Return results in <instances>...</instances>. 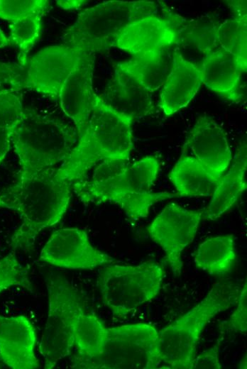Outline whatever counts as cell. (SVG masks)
Wrapping results in <instances>:
<instances>
[{
  "label": "cell",
  "mask_w": 247,
  "mask_h": 369,
  "mask_svg": "<svg viewBox=\"0 0 247 369\" xmlns=\"http://www.w3.org/2000/svg\"><path fill=\"white\" fill-rule=\"evenodd\" d=\"M160 170L155 156H146L131 163L129 160H105L89 176L72 183V191L85 204L112 203L133 220L148 216L157 202L179 197L177 193L153 192Z\"/></svg>",
  "instance_id": "1"
},
{
  "label": "cell",
  "mask_w": 247,
  "mask_h": 369,
  "mask_svg": "<svg viewBox=\"0 0 247 369\" xmlns=\"http://www.w3.org/2000/svg\"><path fill=\"white\" fill-rule=\"evenodd\" d=\"M72 186V182L63 177L57 167H49L28 178L18 179L1 194L21 218L11 239L13 250H30L43 229L61 220L70 203Z\"/></svg>",
  "instance_id": "2"
},
{
  "label": "cell",
  "mask_w": 247,
  "mask_h": 369,
  "mask_svg": "<svg viewBox=\"0 0 247 369\" xmlns=\"http://www.w3.org/2000/svg\"><path fill=\"white\" fill-rule=\"evenodd\" d=\"M133 119L106 104L94 94L93 109L82 135L57 167L60 175L75 182L105 160H129L133 148Z\"/></svg>",
  "instance_id": "3"
},
{
  "label": "cell",
  "mask_w": 247,
  "mask_h": 369,
  "mask_svg": "<svg viewBox=\"0 0 247 369\" xmlns=\"http://www.w3.org/2000/svg\"><path fill=\"white\" fill-rule=\"evenodd\" d=\"M241 290L233 280H221L193 308L158 331L161 363L168 368L191 369L203 330L218 314L236 304Z\"/></svg>",
  "instance_id": "4"
},
{
  "label": "cell",
  "mask_w": 247,
  "mask_h": 369,
  "mask_svg": "<svg viewBox=\"0 0 247 369\" xmlns=\"http://www.w3.org/2000/svg\"><path fill=\"white\" fill-rule=\"evenodd\" d=\"M10 137L19 160V180L62 162L78 141L75 128L31 109H24Z\"/></svg>",
  "instance_id": "5"
},
{
  "label": "cell",
  "mask_w": 247,
  "mask_h": 369,
  "mask_svg": "<svg viewBox=\"0 0 247 369\" xmlns=\"http://www.w3.org/2000/svg\"><path fill=\"white\" fill-rule=\"evenodd\" d=\"M158 4L152 1H109L85 9L62 36L64 45L82 53L95 54L116 46L123 30L131 23L157 15Z\"/></svg>",
  "instance_id": "6"
},
{
  "label": "cell",
  "mask_w": 247,
  "mask_h": 369,
  "mask_svg": "<svg viewBox=\"0 0 247 369\" xmlns=\"http://www.w3.org/2000/svg\"><path fill=\"white\" fill-rule=\"evenodd\" d=\"M158 331L146 323L107 328L101 351L88 359L72 360L81 369H153L161 363Z\"/></svg>",
  "instance_id": "7"
},
{
  "label": "cell",
  "mask_w": 247,
  "mask_h": 369,
  "mask_svg": "<svg viewBox=\"0 0 247 369\" xmlns=\"http://www.w3.org/2000/svg\"><path fill=\"white\" fill-rule=\"evenodd\" d=\"M165 272L155 261L136 265H106L98 286L104 305L117 317L127 316L159 293Z\"/></svg>",
  "instance_id": "8"
},
{
  "label": "cell",
  "mask_w": 247,
  "mask_h": 369,
  "mask_svg": "<svg viewBox=\"0 0 247 369\" xmlns=\"http://www.w3.org/2000/svg\"><path fill=\"white\" fill-rule=\"evenodd\" d=\"M46 287L48 313L39 350L44 368L52 369L74 347V319L82 301L76 289L60 275H48Z\"/></svg>",
  "instance_id": "9"
},
{
  "label": "cell",
  "mask_w": 247,
  "mask_h": 369,
  "mask_svg": "<svg viewBox=\"0 0 247 369\" xmlns=\"http://www.w3.org/2000/svg\"><path fill=\"white\" fill-rule=\"evenodd\" d=\"M203 214L202 211L187 209L171 203L148 227L150 238L165 252L175 277L181 274L182 252L194 239Z\"/></svg>",
  "instance_id": "10"
},
{
  "label": "cell",
  "mask_w": 247,
  "mask_h": 369,
  "mask_svg": "<svg viewBox=\"0 0 247 369\" xmlns=\"http://www.w3.org/2000/svg\"><path fill=\"white\" fill-rule=\"evenodd\" d=\"M40 259L53 265L92 270L114 263L115 258L94 247L85 231L63 228L53 232L43 247Z\"/></svg>",
  "instance_id": "11"
},
{
  "label": "cell",
  "mask_w": 247,
  "mask_h": 369,
  "mask_svg": "<svg viewBox=\"0 0 247 369\" xmlns=\"http://www.w3.org/2000/svg\"><path fill=\"white\" fill-rule=\"evenodd\" d=\"M82 55L65 45L42 49L28 60L25 88L58 99L64 82Z\"/></svg>",
  "instance_id": "12"
},
{
  "label": "cell",
  "mask_w": 247,
  "mask_h": 369,
  "mask_svg": "<svg viewBox=\"0 0 247 369\" xmlns=\"http://www.w3.org/2000/svg\"><path fill=\"white\" fill-rule=\"evenodd\" d=\"M184 21L170 9L164 16L150 15L143 17L123 30L115 47L132 56L170 48L177 45V31Z\"/></svg>",
  "instance_id": "13"
},
{
  "label": "cell",
  "mask_w": 247,
  "mask_h": 369,
  "mask_svg": "<svg viewBox=\"0 0 247 369\" xmlns=\"http://www.w3.org/2000/svg\"><path fill=\"white\" fill-rule=\"evenodd\" d=\"M185 146L216 180H220L232 160L229 144L222 128L210 116H198Z\"/></svg>",
  "instance_id": "14"
},
{
  "label": "cell",
  "mask_w": 247,
  "mask_h": 369,
  "mask_svg": "<svg viewBox=\"0 0 247 369\" xmlns=\"http://www.w3.org/2000/svg\"><path fill=\"white\" fill-rule=\"evenodd\" d=\"M94 68V54L83 53L64 82L58 98L62 111L74 122L78 138L84 133L93 109Z\"/></svg>",
  "instance_id": "15"
},
{
  "label": "cell",
  "mask_w": 247,
  "mask_h": 369,
  "mask_svg": "<svg viewBox=\"0 0 247 369\" xmlns=\"http://www.w3.org/2000/svg\"><path fill=\"white\" fill-rule=\"evenodd\" d=\"M36 341L35 327L28 317L0 314V360L9 368H38Z\"/></svg>",
  "instance_id": "16"
},
{
  "label": "cell",
  "mask_w": 247,
  "mask_h": 369,
  "mask_svg": "<svg viewBox=\"0 0 247 369\" xmlns=\"http://www.w3.org/2000/svg\"><path fill=\"white\" fill-rule=\"evenodd\" d=\"M202 84L199 65L186 59L175 49L172 67L160 95L159 106L166 116H172L185 107Z\"/></svg>",
  "instance_id": "17"
},
{
  "label": "cell",
  "mask_w": 247,
  "mask_h": 369,
  "mask_svg": "<svg viewBox=\"0 0 247 369\" xmlns=\"http://www.w3.org/2000/svg\"><path fill=\"white\" fill-rule=\"evenodd\" d=\"M99 97L106 104L133 121L154 111L151 93L115 65L113 76Z\"/></svg>",
  "instance_id": "18"
},
{
  "label": "cell",
  "mask_w": 247,
  "mask_h": 369,
  "mask_svg": "<svg viewBox=\"0 0 247 369\" xmlns=\"http://www.w3.org/2000/svg\"><path fill=\"white\" fill-rule=\"evenodd\" d=\"M202 83L224 98L239 102V83L243 72L234 56L219 48L205 55L199 65Z\"/></svg>",
  "instance_id": "19"
},
{
  "label": "cell",
  "mask_w": 247,
  "mask_h": 369,
  "mask_svg": "<svg viewBox=\"0 0 247 369\" xmlns=\"http://www.w3.org/2000/svg\"><path fill=\"white\" fill-rule=\"evenodd\" d=\"M246 141H242L234 157L233 163L222 176L204 211L207 220L214 221L233 207L246 189Z\"/></svg>",
  "instance_id": "20"
},
{
  "label": "cell",
  "mask_w": 247,
  "mask_h": 369,
  "mask_svg": "<svg viewBox=\"0 0 247 369\" xmlns=\"http://www.w3.org/2000/svg\"><path fill=\"white\" fill-rule=\"evenodd\" d=\"M170 48L132 56L117 62L115 66L152 93L163 85L170 72L174 52Z\"/></svg>",
  "instance_id": "21"
},
{
  "label": "cell",
  "mask_w": 247,
  "mask_h": 369,
  "mask_svg": "<svg viewBox=\"0 0 247 369\" xmlns=\"http://www.w3.org/2000/svg\"><path fill=\"white\" fill-rule=\"evenodd\" d=\"M168 178L179 197L212 195L219 182L194 157L187 155H181Z\"/></svg>",
  "instance_id": "22"
},
{
  "label": "cell",
  "mask_w": 247,
  "mask_h": 369,
  "mask_svg": "<svg viewBox=\"0 0 247 369\" xmlns=\"http://www.w3.org/2000/svg\"><path fill=\"white\" fill-rule=\"evenodd\" d=\"M234 236H212L197 248L194 258L196 266L207 273L221 276L229 274L236 260Z\"/></svg>",
  "instance_id": "23"
},
{
  "label": "cell",
  "mask_w": 247,
  "mask_h": 369,
  "mask_svg": "<svg viewBox=\"0 0 247 369\" xmlns=\"http://www.w3.org/2000/svg\"><path fill=\"white\" fill-rule=\"evenodd\" d=\"M106 332L107 327L97 316L88 312L82 302L74 319L73 341L77 353L72 360L88 359L99 355Z\"/></svg>",
  "instance_id": "24"
},
{
  "label": "cell",
  "mask_w": 247,
  "mask_h": 369,
  "mask_svg": "<svg viewBox=\"0 0 247 369\" xmlns=\"http://www.w3.org/2000/svg\"><path fill=\"white\" fill-rule=\"evenodd\" d=\"M220 23L212 14L185 20L177 31V45L193 49L203 58L205 55L219 48L216 32Z\"/></svg>",
  "instance_id": "25"
},
{
  "label": "cell",
  "mask_w": 247,
  "mask_h": 369,
  "mask_svg": "<svg viewBox=\"0 0 247 369\" xmlns=\"http://www.w3.org/2000/svg\"><path fill=\"white\" fill-rule=\"evenodd\" d=\"M216 39L220 48L236 57L243 72L247 70V18H229L220 23Z\"/></svg>",
  "instance_id": "26"
},
{
  "label": "cell",
  "mask_w": 247,
  "mask_h": 369,
  "mask_svg": "<svg viewBox=\"0 0 247 369\" xmlns=\"http://www.w3.org/2000/svg\"><path fill=\"white\" fill-rule=\"evenodd\" d=\"M34 13L10 23V42L19 50L18 62L23 68L28 63V54L39 39L42 31V16Z\"/></svg>",
  "instance_id": "27"
},
{
  "label": "cell",
  "mask_w": 247,
  "mask_h": 369,
  "mask_svg": "<svg viewBox=\"0 0 247 369\" xmlns=\"http://www.w3.org/2000/svg\"><path fill=\"white\" fill-rule=\"evenodd\" d=\"M12 286L32 291L28 270L18 260L15 250L0 259V294Z\"/></svg>",
  "instance_id": "28"
},
{
  "label": "cell",
  "mask_w": 247,
  "mask_h": 369,
  "mask_svg": "<svg viewBox=\"0 0 247 369\" xmlns=\"http://www.w3.org/2000/svg\"><path fill=\"white\" fill-rule=\"evenodd\" d=\"M49 5L46 0H0V18L11 23L34 13L44 14Z\"/></svg>",
  "instance_id": "29"
},
{
  "label": "cell",
  "mask_w": 247,
  "mask_h": 369,
  "mask_svg": "<svg viewBox=\"0 0 247 369\" xmlns=\"http://www.w3.org/2000/svg\"><path fill=\"white\" fill-rule=\"evenodd\" d=\"M24 109L15 92H0V131L13 129L21 120Z\"/></svg>",
  "instance_id": "30"
},
{
  "label": "cell",
  "mask_w": 247,
  "mask_h": 369,
  "mask_svg": "<svg viewBox=\"0 0 247 369\" xmlns=\"http://www.w3.org/2000/svg\"><path fill=\"white\" fill-rule=\"evenodd\" d=\"M25 89V74L19 65L0 62V92Z\"/></svg>",
  "instance_id": "31"
},
{
  "label": "cell",
  "mask_w": 247,
  "mask_h": 369,
  "mask_svg": "<svg viewBox=\"0 0 247 369\" xmlns=\"http://www.w3.org/2000/svg\"><path fill=\"white\" fill-rule=\"evenodd\" d=\"M237 307L226 321H224L221 328L224 331H231L246 334L247 331V287L246 282L241 290Z\"/></svg>",
  "instance_id": "32"
},
{
  "label": "cell",
  "mask_w": 247,
  "mask_h": 369,
  "mask_svg": "<svg viewBox=\"0 0 247 369\" xmlns=\"http://www.w3.org/2000/svg\"><path fill=\"white\" fill-rule=\"evenodd\" d=\"M219 346L220 342L218 341L212 347L196 356L191 369H221L222 365L219 357Z\"/></svg>",
  "instance_id": "33"
},
{
  "label": "cell",
  "mask_w": 247,
  "mask_h": 369,
  "mask_svg": "<svg viewBox=\"0 0 247 369\" xmlns=\"http://www.w3.org/2000/svg\"><path fill=\"white\" fill-rule=\"evenodd\" d=\"M227 5L235 14L234 18L238 19L247 18L246 1H227Z\"/></svg>",
  "instance_id": "34"
},
{
  "label": "cell",
  "mask_w": 247,
  "mask_h": 369,
  "mask_svg": "<svg viewBox=\"0 0 247 369\" xmlns=\"http://www.w3.org/2000/svg\"><path fill=\"white\" fill-rule=\"evenodd\" d=\"M11 130L0 131V163L4 159L11 148Z\"/></svg>",
  "instance_id": "35"
},
{
  "label": "cell",
  "mask_w": 247,
  "mask_h": 369,
  "mask_svg": "<svg viewBox=\"0 0 247 369\" xmlns=\"http://www.w3.org/2000/svg\"><path fill=\"white\" fill-rule=\"evenodd\" d=\"M60 7L65 10L78 9L89 1L84 0H58L56 1Z\"/></svg>",
  "instance_id": "36"
},
{
  "label": "cell",
  "mask_w": 247,
  "mask_h": 369,
  "mask_svg": "<svg viewBox=\"0 0 247 369\" xmlns=\"http://www.w3.org/2000/svg\"><path fill=\"white\" fill-rule=\"evenodd\" d=\"M11 45L9 38H7L3 31L0 28V48Z\"/></svg>",
  "instance_id": "37"
},
{
  "label": "cell",
  "mask_w": 247,
  "mask_h": 369,
  "mask_svg": "<svg viewBox=\"0 0 247 369\" xmlns=\"http://www.w3.org/2000/svg\"><path fill=\"white\" fill-rule=\"evenodd\" d=\"M0 207L7 208V209H11V206L9 205L6 201L3 199L1 195H0Z\"/></svg>",
  "instance_id": "38"
},
{
  "label": "cell",
  "mask_w": 247,
  "mask_h": 369,
  "mask_svg": "<svg viewBox=\"0 0 247 369\" xmlns=\"http://www.w3.org/2000/svg\"><path fill=\"white\" fill-rule=\"evenodd\" d=\"M246 355H245V356L243 357V358L239 361V363H238V368H243V369H246Z\"/></svg>",
  "instance_id": "39"
}]
</instances>
